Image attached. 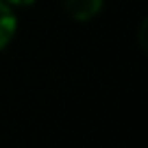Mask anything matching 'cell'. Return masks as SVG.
Segmentation results:
<instances>
[{"label": "cell", "instance_id": "1", "mask_svg": "<svg viewBox=\"0 0 148 148\" xmlns=\"http://www.w3.org/2000/svg\"><path fill=\"white\" fill-rule=\"evenodd\" d=\"M102 2L105 0H65V7L72 18L85 22V20H92L94 15H98V11L102 9Z\"/></svg>", "mask_w": 148, "mask_h": 148}, {"label": "cell", "instance_id": "2", "mask_svg": "<svg viewBox=\"0 0 148 148\" xmlns=\"http://www.w3.org/2000/svg\"><path fill=\"white\" fill-rule=\"evenodd\" d=\"M15 28H18V20H15L13 11L9 9L7 2L0 0V48H5L13 39Z\"/></svg>", "mask_w": 148, "mask_h": 148}, {"label": "cell", "instance_id": "3", "mask_svg": "<svg viewBox=\"0 0 148 148\" xmlns=\"http://www.w3.org/2000/svg\"><path fill=\"white\" fill-rule=\"evenodd\" d=\"M7 2H11V5H18V7H26V5H33L35 0H7Z\"/></svg>", "mask_w": 148, "mask_h": 148}]
</instances>
